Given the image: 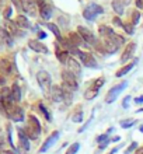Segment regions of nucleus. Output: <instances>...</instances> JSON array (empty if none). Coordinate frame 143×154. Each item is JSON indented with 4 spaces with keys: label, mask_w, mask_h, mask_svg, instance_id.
Returning <instances> with one entry per match:
<instances>
[{
    "label": "nucleus",
    "mask_w": 143,
    "mask_h": 154,
    "mask_svg": "<svg viewBox=\"0 0 143 154\" xmlns=\"http://www.w3.org/2000/svg\"><path fill=\"white\" fill-rule=\"evenodd\" d=\"M125 44V38L118 35V34H114L112 37H108V38H102L101 41V45H102V49L105 53H115L118 52V49Z\"/></svg>",
    "instance_id": "obj_1"
},
{
    "label": "nucleus",
    "mask_w": 143,
    "mask_h": 154,
    "mask_svg": "<svg viewBox=\"0 0 143 154\" xmlns=\"http://www.w3.org/2000/svg\"><path fill=\"white\" fill-rule=\"evenodd\" d=\"M25 133L33 140H37L39 137V134H41V123L37 119V116H34V115L28 116V123H27V128H25Z\"/></svg>",
    "instance_id": "obj_2"
},
{
    "label": "nucleus",
    "mask_w": 143,
    "mask_h": 154,
    "mask_svg": "<svg viewBox=\"0 0 143 154\" xmlns=\"http://www.w3.org/2000/svg\"><path fill=\"white\" fill-rule=\"evenodd\" d=\"M37 81L42 91L49 95L51 90H52V77H51V74L46 70H39L37 73Z\"/></svg>",
    "instance_id": "obj_3"
},
{
    "label": "nucleus",
    "mask_w": 143,
    "mask_h": 154,
    "mask_svg": "<svg viewBox=\"0 0 143 154\" xmlns=\"http://www.w3.org/2000/svg\"><path fill=\"white\" fill-rule=\"evenodd\" d=\"M4 111H6V114L7 116L14 122H23L24 121V111L23 108L18 105H16V102H13V104H8V105L3 106Z\"/></svg>",
    "instance_id": "obj_4"
},
{
    "label": "nucleus",
    "mask_w": 143,
    "mask_h": 154,
    "mask_svg": "<svg viewBox=\"0 0 143 154\" xmlns=\"http://www.w3.org/2000/svg\"><path fill=\"white\" fill-rule=\"evenodd\" d=\"M62 85L63 87H66V88H69L70 91H76V90L79 88V83H77V77L74 76L72 72H69V70L66 69L62 72Z\"/></svg>",
    "instance_id": "obj_5"
},
{
    "label": "nucleus",
    "mask_w": 143,
    "mask_h": 154,
    "mask_svg": "<svg viewBox=\"0 0 143 154\" xmlns=\"http://www.w3.org/2000/svg\"><path fill=\"white\" fill-rule=\"evenodd\" d=\"M104 13V8L97 3H90L84 10H83V17L89 21H94L97 18V16Z\"/></svg>",
    "instance_id": "obj_6"
},
{
    "label": "nucleus",
    "mask_w": 143,
    "mask_h": 154,
    "mask_svg": "<svg viewBox=\"0 0 143 154\" xmlns=\"http://www.w3.org/2000/svg\"><path fill=\"white\" fill-rule=\"evenodd\" d=\"M79 56V60L83 66H86L89 69H97L98 67V62L95 60V57L91 55L90 52H84V51H77L76 53Z\"/></svg>",
    "instance_id": "obj_7"
},
{
    "label": "nucleus",
    "mask_w": 143,
    "mask_h": 154,
    "mask_svg": "<svg viewBox=\"0 0 143 154\" xmlns=\"http://www.w3.org/2000/svg\"><path fill=\"white\" fill-rule=\"evenodd\" d=\"M128 87V81H122V83H119V84L114 85V87H111L110 91L107 93V97H105V102L107 104H111V102H114L118 95L122 93L123 90Z\"/></svg>",
    "instance_id": "obj_8"
},
{
    "label": "nucleus",
    "mask_w": 143,
    "mask_h": 154,
    "mask_svg": "<svg viewBox=\"0 0 143 154\" xmlns=\"http://www.w3.org/2000/svg\"><path fill=\"white\" fill-rule=\"evenodd\" d=\"M77 32L82 35V38L84 39V42H86V45H90V46H97L98 44V39L95 38V35L93 34V31L89 28H86V27H83V25H79L77 27Z\"/></svg>",
    "instance_id": "obj_9"
},
{
    "label": "nucleus",
    "mask_w": 143,
    "mask_h": 154,
    "mask_svg": "<svg viewBox=\"0 0 143 154\" xmlns=\"http://www.w3.org/2000/svg\"><path fill=\"white\" fill-rule=\"evenodd\" d=\"M59 136H61V132H58V130H56V132H53V133L51 134L48 139H46L45 142H44L42 147L39 149V153H45V151H48L49 149H51V147L56 143V140L59 139Z\"/></svg>",
    "instance_id": "obj_10"
},
{
    "label": "nucleus",
    "mask_w": 143,
    "mask_h": 154,
    "mask_svg": "<svg viewBox=\"0 0 143 154\" xmlns=\"http://www.w3.org/2000/svg\"><path fill=\"white\" fill-rule=\"evenodd\" d=\"M135 51H136V44L135 42H129V44H126L122 55H121V62H122V63H126V62L133 56Z\"/></svg>",
    "instance_id": "obj_11"
},
{
    "label": "nucleus",
    "mask_w": 143,
    "mask_h": 154,
    "mask_svg": "<svg viewBox=\"0 0 143 154\" xmlns=\"http://www.w3.org/2000/svg\"><path fill=\"white\" fill-rule=\"evenodd\" d=\"M49 95H51L53 102L65 101V93H63L62 85H52V90H51V94H49Z\"/></svg>",
    "instance_id": "obj_12"
},
{
    "label": "nucleus",
    "mask_w": 143,
    "mask_h": 154,
    "mask_svg": "<svg viewBox=\"0 0 143 154\" xmlns=\"http://www.w3.org/2000/svg\"><path fill=\"white\" fill-rule=\"evenodd\" d=\"M28 48L37 53H48V48H46L39 39H30Z\"/></svg>",
    "instance_id": "obj_13"
},
{
    "label": "nucleus",
    "mask_w": 143,
    "mask_h": 154,
    "mask_svg": "<svg viewBox=\"0 0 143 154\" xmlns=\"http://www.w3.org/2000/svg\"><path fill=\"white\" fill-rule=\"evenodd\" d=\"M18 146L23 151L30 150V137L27 136L25 130L23 129H18Z\"/></svg>",
    "instance_id": "obj_14"
},
{
    "label": "nucleus",
    "mask_w": 143,
    "mask_h": 154,
    "mask_svg": "<svg viewBox=\"0 0 143 154\" xmlns=\"http://www.w3.org/2000/svg\"><path fill=\"white\" fill-rule=\"evenodd\" d=\"M67 70L72 72L76 77H79L80 74H82V65H80L74 57H70L69 62H67Z\"/></svg>",
    "instance_id": "obj_15"
},
{
    "label": "nucleus",
    "mask_w": 143,
    "mask_h": 154,
    "mask_svg": "<svg viewBox=\"0 0 143 154\" xmlns=\"http://www.w3.org/2000/svg\"><path fill=\"white\" fill-rule=\"evenodd\" d=\"M55 53H56V57H58V60L61 62V63H63V65H67V62H69V59H70V55H69V52L67 51H62L63 48H61L59 46V44H56L55 45Z\"/></svg>",
    "instance_id": "obj_16"
},
{
    "label": "nucleus",
    "mask_w": 143,
    "mask_h": 154,
    "mask_svg": "<svg viewBox=\"0 0 143 154\" xmlns=\"http://www.w3.org/2000/svg\"><path fill=\"white\" fill-rule=\"evenodd\" d=\"M13 72L11 62L7 59H0V74L2 76H8Z\"/></svg>",
    "instance_id": "obj_17"
},
{
    "label": "nucleus",
    "mask_w": 143,
    "mask_h": 154,
    "mask_svg": "<svg viewBox=\"0 0 143 154\" xmlns=\"http://www.w3.org/2000/svg\"><path fill=\"white\" fill-rule=\"evenodd\" d=\"M14 23L17 24L18 28H23V29H30L31 28V23H30V20L25 16H23V14H18V16L16 17Z\"/></svg>",
    "instance_id": "obj_18"
},
{
    "label": "nucleus",
    "mask_w": 143,
    "mask_h": 154,
    "mask_svg": "<svg viewBox=\"0 0 143 154\" xmlns=\"http://www.w3.org/2000/svg\"><path fill=\"white\" fill-rule=\"evenodd\" d=\"M67 39L70 41V44L73 45L74 48H77V46H82V45L84 44V39H83L82 35H80L77 31H74V32H70L69 37H67Z\"/></svg>",
    "instance_id": "obj_19"
},
{
    "label": "nucleus",
    "mask_w": 143,
    "mask_h": 154,
    "mask_svg": "<svg viewBox=\"0 0 143 154\" xmlns=\"http://www.w3.org/2000/svg\"><path fill=\"white\" fill-rule=\"evenodd\" d=\"M136 65H138V59H133V62H131V63H126L125 66H122V67H121V69H119L118 72L115 73V76H117V77H122V76H125V74L129 73V72H131V70L133 69V67H135Z\"/></svg>",
    "instance_id": "obj_20"
},
{
    "label": "nucleus",
    "mask_w": 143,
    "mask_h": 154,
    "mask_svg": "<svg viewBox=\"0 0 143 154\" xmlns=\"http://www.w3.org/2000/svg\"><path fill=\"white\" fill-rule=\"evenodd\" d=\"M23 10L31 14V16H35L37 14V4L31 0H23Z\"/></svg>",
    "instance_id": "obj_21"
},
{
    "label": "nucleus",
    "mask_w": 143,
    "mask_h": 154,
    "mask_svg": "<svg viewBox=\"0 0 143 154\" xmlns=\"http://www.w3.org/2000/svg\"><path fill=\"white\" fill-rule=\"evenodd\" d=\"M52 13H53V7L48 3H46L42 8H39V16H41L42 20H45V21H48L49 18L52 17Z\"/></svg>",
    "instance_id": "obj_22"
},
{
    "label": "nucleus",
    "mask_w": 143,
    "mask_h": 154,
    "mask_svg": "<svg viewBox=\"0 0 143 154\" xmlns=\"http://www.w3.org/2000/svg\"><path fill=\"white\" fill-rule=\"evenodd\" d=\"M98 34H100V37L101 38H108V37H112L114 35V29L108 27V25H100L98 27Z\"/></svg>",
    "instance_id": "obj_23"
},
{
    "label": "nucleus",
    "mask_w": 143,
    "mask_h": 154,
    "mask_svg": "<svg viewBox=\"0 0 143 154\" xmlns=\"http://www.w3.org/2000/svg\"><path fill=\"white\" fill-rule=\"evenodd\" d=\"M112 8H114V11L118 14V16H122L123 11H125V4L122 3V0H112Z\"/></svg>",
    "instance_id": "obj_24"
},
{
    "label": "nucleus",
    "mask_w": 143,
    "mask_h": 154,
    "mask_svg": "<svg viewBox=\"0 0 143 154\" xmlns=\"http://www.w3.org/2000/svg\"><path fill=\"white\" fill-rule=\"evenodd\" d=\"M11 97H13V101L14 102L21 101V88L17 83H14V84L11 85Z\"/></svg>",
    "instance_id": "obj_25"
},
{
    "label": "nucleus",
    "mask_w": 143,
    "mask_h": 154,
    "mask_svg": "<svg viewBox=\"0 0 143 154\" xmlns=\"http://www.w3.org/2000/svg\"><path fill=\"white\" fill-rule=\"evenodd\" d=\"M98 95V90L94 88V87H89V88L86 90V93H84V98L86 100H93V98H95Z\"/></svg>",
    "instance_id": "obj_26"
},
{
    "label": "nucleus",
    "mask_w": 143,
    "mask_h": 154,
    "mask_svg": "<svg viewBox=\"0 0 143 154\" xmlns=\"http://www.w3.org/2000/svg\"><path fill=\"white\" fill-rule=\"evenodd\" d=\"M46 27H48L51 31L53 32V35L56 37V39L58 41H61L62 39V34H61V31H59V28H58V25L56 24H53V23H48L46 24Z\"/></svg>",
    "instance_id": "obj_27"
},
{
    "label": "nucleus",
    "mask_w": 143,
    "mask_h": 154,
    "mask_svg": "<svg viewBox=\"0 0 143 154\" xmlns=\"http://www.w3.org/2000/svg\"><path fill=\"white\" fill-rule=\"evenodd\" d=\"M131 23H132V25L135 27V25H138V23H139V20H140V13H139V10H133V11L131 13Z\"/></svg>",
    "instance_id": "obj_28"
},
{
    "label": "nucleus",
    "mask_w": 143,
    "mask_h": 154,
    "mask_svg": "<svg viewBox=\"0 0 143 154\" xmlns=\"http://www.w3.org/2000/svg\"><path fill=\"white\" fill-rule=\"evenodd\" d=\"M38 108H39V111H41L42 114H44V116H45V119L46 121H52V116H51V114H49V111L46 109V106L44 105V104H42V102H39V104H38Z\"/></svg>",
    "instance_id": "obj_29"
},
{
    "label": "nucleus",
    "mask_w": 143,
    "mask_h": 154,
    "mask_svg": "<svg viewBox=\"0 0 143 154\" xmlns=\"http://www.w3.org/2000/svg\"><path fill=\"white\" fill-rule=\"evenodd\" d=\"M79 150H80V143H73V144H70L69 149L66 150V154H77Z\"/></svg>",
    "instance_id": "obj_30"
},
{
    "label": "nucleus",
    "mask_w": 143,
    "mask_h": 154,
    "mask_svg": "<svg viewBox=\"0 0 143 154\" xmlns=\"http://www.w3.org/2000/svg\"><path fill=\"white\" fill-rule=\"evenodd\" d=\"M104 84H105V79H104V77H98V79H95V80H94V83L91 84V87H94V88L100 90Z\"/></svg>",
    "instance_id": "obj_31"
},
{
    "label": "nucleus",
    "mask_w": 143,
    "mask_h": 154,
    "mask_svg": "<svg viewBox=\"0 0 143 154\" xmlns=\"http://www.w3.org/2000/svg\"><path fill=\"white\" fill-rule=\"evenodd\" d=\"M123 29L128 35H133V32H135V27L132 25V23H123Z\"/></svg>",
    "instance_id": "obj_32"
},
{
    "label": "nucleus",
    "mask_w": 143,
    "mask_h": 154,
    "mask_svg": "<svg viewBox=\"0 0 143 154\" xmlns=\"http://www.w3.org/2000/svg\"><path fill=\"white\" fill-rule=\"evenodd\" d=\"M133 125H135V121H133V119H125V121H121L122 129H129V128H132Z\"/></svg>",
    "instance_id": "obj_33"
},
{
    "label": "nucleus",
    "mask_w": 143,
    "mask_h": 154,
    "mask_svg": "<svg viewBox=\"0 0 143 154\" xmlns=\"http://www.w3.org/2000/svg\"><path fill=\"white\" fill-rule=\"evenodd\" d=\"M112 24H114V27H119V28H123V23H122V20L119 18V16H115L114 18H112Z\"/></svg>",
    "instance_id": "obj_34"
},
{
    "label": "nucleus",
    "mask_w": 143,
    "mask_h": 154,
    "mask_svg": "<svg viewBox=\"0 0 143 154\" xmlns=\"http://www.w3.org/2000/svg\"><path fill=\"white\" fill-rule=\"evenodd\" d=\"M72 121H73V122H77V123L83 121V112H82V109H79V112H76V114L73 115Z\"/></svg>",
    "instance_id": "obj_35"
},
{
    "label": "nucleus",
    "mask_w": 143,
    "mask_h": 154,
    "mask_svg": "<svg viewBox=\"0 0 143 154\" xmlns=\"http://www.w3.org/2000/svg\"><path fill=\"white\" fill-rule=\"evenodd\" d=\"M11 13H13V8L10 7V6H7V7H4V11H3V16L6 20H8L10 17H11Z\"/></svg>",
    "instance_id": "obj_36"
},
{
    "label": "nucleus",
    "mask_w": 143,
    "mask_h": 154,
    "mask_svg": "<svg viewBox=\"0 0 143 154\" xmlns=\"http://www.w3.org/2000/svg\"><path fill=\"white\" fill-rule=\"evenodd\" d=\"M131 100H132L131 95H126V97L123 98V101H122V106L125 108V109H128V108H129V102H131Z\"/></svg>",
    "instance_id": "obj_37"
},
{
    "label": "nucleus",
    "mask_w": 143,
    "mask_h": 154,
    "mask_svg": "<svg viewBox=\"0 0 143 154\" xmlns=\"http://www.w3.org/2000/svg\"><path fill=\"white\" fill-rule=\"evenodd\" d=\"M136 149H138V143H136V142H133V143H132V144H131V146L128 147V150L125 151V153H126V154H131L132 151H133V150H136Z\"/></svg>",
    "instance_id": "obj_38"
},
{
    "label": "nucleus",
    "mask_w": 143,
    "mask_h": 154,
    "mask_svg": "<svg viewBox=\"0 0 143 154\" xmlns=\"http://www.w3.org/2000/svg\"><path fill=\"white\" fill-rule=\"evenodd\" d=\"M105 140H108V133L100 134V136L97 137V142H98V143H102V142H105Z\"/></svg>",
    "instance_id": "obj_39"
},
{
    "label": "nucleus",
    "mask_w": 143,
    "mask_h": 154,
    "mask_svg": "<svg viewBox=\"0 0 143 154\" xmlns=\"http://www.w3.org/2000/svg\"><path fill=\"white\" fill-rule=\"evenodd\" d=\"M34 3L37 4V7L42 8V7H44V6L46 4V0H34Z\"/></svg>",
    "instance_id": "obj_40"
},
{
    "label": "nucleus",
    "mask_w": 143,
    "mask_h": 154,
    "mask_svg": "<svg viewBox=\"0 0 143 154\" xmlns=\"http://www.w3.org/2000/svg\"><path fill=\"white\" fill-rule=\"evenodd\" d=\"M110 142H111V139H108V140H105V142H102V143H100V147H98V150H104L108 144H110Z\"/></svg>",
    "instance_id": "obj_41"
},
{
    "label": "nucleus",
    "mask_w": 143,
    "mask_h": 154,
    "mask_svg": "<svg viewBox=\"0 0 143 154\" xmlns=\"http://www.w3.org/2000/svg\"><path fill=\"white\" fill-rule=\"evenodd\" d=\"M91 121H93V116H91L90 119H89V122H87V123H84V126H83V128H82L80 130H79V132H84V130H86L87 128H89V125H90V122H91Z\"/></svg>",
    "instance_id": "obj_42"
},
{
    "label": "nucleus",
    "mask_w": 143,
    "mask_h": 154,
    "mask_svg": "<svg viewBox=\"0 0 143 154\" xmlns=\"http://www.w3.org/2000/svg\"><path fill=\"white\" fill-rule=\"evenodd\" d=\"M38 38H39V39H45L46 32H44V31H38Z\"/></svg>",
    "instance_id": "obj_43"
},
{
    "label": "nucleus",
    "mask_w": 143,
    "mask_h": 154,
    "mask_svg": "<svg viewBox=\"0 0 143 154\" xmlns=\"http://www.w3.org/2000/svg\"><path fill=\"white\" fill-rule=\"evenodd\" d=\"M135 4H136V7L138 8H143V0H136Z\"/></svg>",
    "instance_id": "obj_44"
},
{
    "label": "nucleus",
    "mask_w": 143,
    "mask_h": 154,
    "mask_svg": "<svg viewBox=\"0 0 143 154\" xmlns=\"http://www.w3.org/2000/svg\"><path fill=\"white\" fill-rule=\"evenodd\" d=\"M133 101L136 102V104H143V95H140V97H138V98H135Z\"/></svg>",
    "instance_id": "obj_45"
},
{
    "label": "nucleus",
    "mask_w": 143,
    "mask_h": 154,
    "mask_svg": "<svg viewBox=\"0 0 143 154\" xmlns=\"http://www.w3.org/2000/svg\"><path fill=\"white\" fill-rule=\"evenodd\" d=\"M135 154H143V147H138L135 151Z\"/></svg>",
    "instance_id": "obj_46"
},
{
    "label": "nucleus",
    "mask_w": 143,
    "mask_h": 154,
    "mask_svg": "<svg viewBox=\"0 0 143 154\" xmlns=\"http://www.w3.org/2000/svg\"><path fill=\"white\" fill-rule=\"evenodd\" d=\"M0 7H6V0H0Z\"/></svg>",
    "instance_id": "obj_47"
},
{
    "label": "nucleus",
    "mask_w": 143,
    "mask_h": 154,
    "mask_svg": "<svg viewBox=\"0 0 143 154\" xmlns=\"http://www.w3.org/2000/svg\"><path fill=\"white\" fill-rule=\"evenodd\" d=\"M4 154H16V151L14 150H6L4 151Z\"/></svg>",
    "instance_id": "obj_48"
},
{
    "label": "nucleus",
    "mask_w": 143,
    "mask_h": 154,
    "mask_svg": "<svg viewBox=\"0 0 143 154\" xmlns=\"http://www.w3.org/2000/svg\"><path fill=\"white\" fill-rule=\"evenodd\" d=\"M111 140H112V142H119V140H121V137H119V136H115V137L111 139Z\"/></svg>",
    "instance_id": "obj_49"
},
{
    "label": "nucleus",
    "mask_w": 143,
    "mask_h": 154,
    "mask_svg": "<svg viewBox=\"0 0 143 154\" xmlns=\"http://www.w3.org/2000/svg\"><path fill=\"white\" fill-rule=\"evenodd\" d=\"M122 3L125 4V6H128V4L131 3V0H122Z\"/></svg>",
    "instance_id": "obj_50"
},
{
    "label": "nucleus",
    "mask_w": 143,
    "mask_h": 154,
    "mask_svg": "<svg viewBox=\"0 0 143 154\" xmlns=\"http://www.w3.org/2000/svg\"><path fill=\"white\" fill-rule=\"evenodd\" d=\"M139 130H140V132H142V133H143V125H142V126H140V128H139Z\"/></svg>",
    "instance_id": "obj_51"
},
{
    "label": "nucleus",
    "mask_w": 143,
    "mask_h": 154,
    "mask_svg": "<svg viewBox=\"0 0 143 154\" xmlns=\"http://www.w3.org/2000/svg\"><path fill=\"white\" fill-rule=\"evenodd\" d=\"M138 112H143V108H140V109H138Z\"/></svg>",
    "instance_id": "obj_52"
},
{
    "label": "nucleus",
    "mask_w": 143,
    "mask_h": 154,
    "mask_svg": "<svg viewBox=\"0 0 143 154\" xmlns=\"http://www.w3.org/2000/svg\"><path fill=\"white\" fill-rule=\"evenodd\" d=\"M110 154H114V153H112V151H111V153H110Z\"/></svg>",
    "instance_id": "obj_53"
}]
</instances>
